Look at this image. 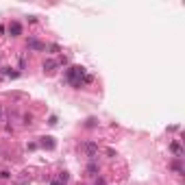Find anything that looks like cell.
Instances as JSON below:
<instances>
[{"mask_svg":"<svg viewBox=\"0 0 185 185\" xmlns=\"http://www.w3.org/2000/svg\"><path fill=\"white\" fill-rule=\"evenodd\" d=\"M65 78H68L74 87H81L83 83H92V81H94V76L87 74L83 65H72V68H68V72H65Z\"/></svg>","mask_w":185,"mask_h":185,"instance_id":"obj_1","label":"cell"},{"mask_svg":"<svg viewBox=\"0 0 185 185\" xmlns=\"http://www.w3.org/2000/svg\"><path fill=\"white\" fill-rule=\"evenodd\" d=\"M170 150H172V153H176L179 157L183 155V150H181V144H179V142H172V144H170Z\"/></svg>","mask_w":185,"mask_h":185,"instance_id":"obj_5","label":"cell"},{"mask_svg":"<svg viewBox=\"0 0 185 185\" xmlns=\"http://www.w3.org/2000/svg\"><path fill=\"white\" fill-rule=\"evenodd\" d=\"M57 68V61H46L44 63V70H54Z\"/></svg>","mask_w":185,"mask_h":185,"instance_id":"obj_6","label":"cell"},{"mask_svg":"<svg viewBox=\"0 0 185 185\" xmlns=\"http://www.w3.org/2000/svg\"><path fill=\"white\" fill-rule=\"evenodd\" d=\"M0 176H2V179H9V176H11V172H9V170H4V172H0Z\"/></svg>","mask_w":185,"mask_h":185,"instance_id":"obj_9","label":"cell"},{"mask_svg":"<svg viewBox=\"0 0 185 185\" xmlns=\"http://www.w3.org/2000/svg\"><path fill=\"white\" fill-rule=\"evenodd\" d=\"M83 148H85L87 153H89V157H94V155L98 153V146H96V144H94V142H87V144H85V146H83Z\"/></svg>","mask_w":185,"mask_h":185,"instance_id":"obj_4","label":"cell"},{"mask_svg":"<svg viewBox=\"0 0 185 185\" xmlns=\"http://www.w3.org/2000/svg\"><path fill=\"white\" fill-rule=\"evenodd\" d=\"M87 172H89V174H96V172H98V170H96V166H94V163H92V166H89V168H87Z\"/></svg>","mask_w":185,"mask_h":185,"instance_id":"obj_8","label":"cell"},{"mask_svg":"<svg viewBox=\"0 0 185 185\" xmlns=\"http://www.w3.org/2000/svg\"><path fill=\"white\" fill-rule=\"evenodd\" d=\"M44 146H48V148H54V139H52V137H44Z\"/></svg>","mask_w":185,"mask_h":185,"instance_id":"obj_7","label":"cell"},{"mask_svg":"<svg viewBox=\"0 0 185 185\" xmlns=\"http://www.w3.org/2000/svg\"><path fill=\"white\" fill-rule=\"evenodd\" d=\"M9 35L11 37L22 35V24H20V22H11V24H9Z\"/></svg>","mask_w":185,"mask_h":185,"instance_id":"obj_2","label":"cell"},{"mask_svg":"<svg viewBox=\"0 0 185 185\" xmlns=\"http://www.w3.org/2000/svg\"><path fill=\"white\" fill-rule=\"evenodd\" d=\"M29 48L31 50H46V44L37 42V39H29Z\"/></svg>","mask_w":185,"mask_h":185,"instance_id":"obj_3","label":"cell"},{"mask_svg":"<svg viewBox=\"0 0 185 185\" xmlns=\"http://www.w3.org/2000/svg\"><path fill=\"white\" fill-rule=\"evenodd\" d=\"M0 113H2V107H0Z\"/></svg>","mask_w":185,"mask_h":185,"instance_id":"obj_11","label":"cell"},{"mask_svg":"<svg viewBox=\"0 0 185 185\" xmlns=\"http://www.w3.org/2000/svg\"><path fill=\"white\" fill-rule=\"evenodd\" d=\"M50 185H65V183H63V181H61V179H59V181H52Z\"/></svg>","mask_w":185,"mask_h":185,"instance_id":"obj_10","label":"cell"}]
</instances>
